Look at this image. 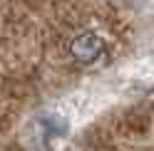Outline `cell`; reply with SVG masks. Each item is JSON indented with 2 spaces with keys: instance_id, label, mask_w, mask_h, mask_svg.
<instances>
[{
  "instance_id": "cell-1",
  "label": "cell",
  "mask_w": 154,
  "mask_h": 151,
  "mask_svg": "<svg viewBox=\"0 0 154 151\" xmlns=\"http://www.w3.org/2000/svg\"><path fill=\"white\" fill-rule=\"evenodd\" d=\"M102 52H104V40L100 35H94V32L77 35L72 40V45H70V55L82 64H92Z\"/></svg>"
},
{
  "instance_id": "cell-2",
  "label": "cell",
  "mask_w": 154,
  "mask_h": 151,
  "mask_svg": "<svg viewBox=\"0 0 154 151\" xmlns=\"http://www.w3.org/2000/svg\"><path fill=\"white\" fill-rule=\"evenodd\" d=\"M40 124H42V139H45V141H50L52 136L62 139V136H67V131H70L67 119L57 117V114H45V117L40 119Z\"/></svg>"
}]
</instances>
